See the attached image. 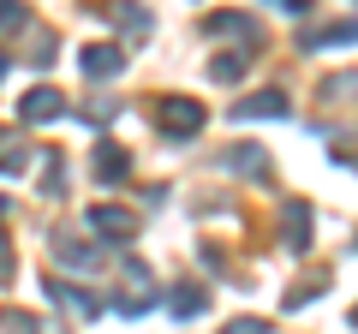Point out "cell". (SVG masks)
<instances>
[{
  "label": "cell",
  "mask_w": 358,
  "mask_h": 334,
  "mask_svg": "<svg viewBox=\"0 0 358 334\" xmlns=\"http://www.w3.org/2000/svg\"><path fill=\"white\" fill-rule=\"evenodd\" d=\"M197 126H203V108H197L192 96H167V108H162V131L167 138H192Z\"/></svg>",
  "instance_id": "6da1fadb"
},
{
  "label": "cell",
  "mask_w": 358,
  "mask_h": 334,
  "mask_svg": "<svg viewBox=\"0 0 358 334\" xmlns=\"http://www.w3.org/2000/svg\"><path fill=\"white\" fill-rule=\"evenodd\" d=\"M60 114H66L60 90H30L24 102H18V119H24V126H42V119H60Z\"/></svg>",
  "instance_id": "7a4b0ae2"
},
{
  "label": "cell",
  "mask_w": 358,
  "mask_h": 334,
  "mask_svg": "<svg viewBox=\"0 0 358 334\" xmlns=\"http://www.w3.org/2000/svg\"><path fill=\"white\" fill-rule=\"evenodd\" d=\"M78 66H84L90 78H114L120 66H126V54H120V48H108V42H96V48H84V54H78Z\"/></svg>",
  "instance_id": "3957f363"
},
{
  "label": "cell",
  "mask_w": 358,
  "mask_h": 334,
  "mask_svg": "<svg viewBox=\"0 0 358 334\" xmlns=\"http://www.w3.org/2000/svg\"><path fill=\"white\" fill-rule=\"evenodd\" d=\"M90 227H96V233H108V239H131V233H138V221H131L126 215V209H90Z\"/></svg>",
  "instance_id": "277c9868"
},
{
  "label": "cell",
  "mask_w": 358,
  "mask_h": 334,
  "mask_svg": "<svg viewBox=\"0 0 358 334\" xmlns=\"http://www.w3.org/2000/svg\"><path fill=\"white\" fill-rule=\"evenodd\" d=\"M209 36H239V42H251V48H257L263 30H257L245 13H215V18H209Z\"/></svg>",
  "instance_id": "5b68a950"
},
{
  "label": "cell",
  "mask_w": 358,
  "mask_h": 334,
  "mask_svg": "<svg viewBox=\"0 0 358 334\" xmlns=\"http://www.w3.org/2000/svg\"><path fill=\"white\" fill-rule=\"evenodd\" d=\"M281 227H287V245L305 251V245H310V209H305V203H287V209H281Z\"/></svg>",
  "instance_id": "8992f818"
},
{
  "label": "cell",
  "mask_w": 358,
  "mask_h": 334,
  "mask_svg": "<svg viewBox=\"0 0 358 334\" xmlns=\"http://www.w3.org/2000/svg\"><path fill=\"white\" fill-rule=\"evenodd\" d=\"M126 150H114V143H102V150H96V180L102 185H114V180H126Z\"/></svg>",
  "instance_id": "52a82bcc"
},
{
  "label": "cell",
  "mask_w": 358,
  "mask_h": 334,
  "mask_svg": "<svg viewBox=\"0 0 358 334\" xmlns=\"http://www.w3.org/2000/svg\"><path fill=\"white\" fill-rule=\"evenodd\" d=\"M341 42H358V18L329 24V30H317V36H305V48H341Z\"/></svg>",
  "instance_id": "ba28073f"
},
{
  "label": "cell",
  "mask_w": 358,
  "mask_h": 334,
  "mask_svg": "<svg viewBox=\"0 0 358 334\" xmlns=\"http://www.w3.org/2000/svg\"><path fill=\"white\" fill-rule=\"evenodd\" d=\"M24 167H30V143L18 150L13 131H0V173H24Z\"/></svg>",
  "instance_id": "9c48e42d"
},
{
  "label": "cell",
  "mask_w": 358,
  "mask_h": 334,
  "mask_svg": "<svg viewBox=\"0 0 358 334\" xmlns=\"http://www.w3.org/2000/svg\"><path fill=\"white\" fill-rule=\"evenodd\" d=\"M233 114H239V119H281V114H287V96H263V102H239Z\"/></svg>",
  "instance_id": "30bf717a"
},
{
  "label": "cell",
  "mask_w": 358,
  "mask_h": 334,
  "mask_svg": "<svg viewBox=\"0 0 358 334\" xmlns=\"http://www.w3.org/2000/svg\"><path fill=\"white\" fill-rule=\"evenodd\" d=\"M54 257L72 263V269H90V263H96V251H90V245H72V239H54Z\"/></svg>",
  "instance_id": "8fae6325"
},
{
  "label": "cell",
  "mask_w": 358,
  "mask_h": 334,
  "mask_svg": "<svg viewBox=\"0 0 358 334\" xmlns=\"http://www.w3.org/2000/svg\"><path fill=\"white\" fill-rule=\"evenodd\" d=\"M245 66H251V48H245V54H221V60H209V72H215L221 84H233V78H239Z\"/></svg>",
  "instance_id": "7c38bea8"
},
{
  "label": "cell",
  "mask_w": 358,
  "mask_h": 334,
  "mask_svg": "<svg viewBox=\"0 0 358 334\" xmlns=\"http://www.w3.org/2000/svg\"><path fill=\"white\" fill-rule=\"evenodd\" d=\"M227 167H233V173H257V180H263V173H268L263 150H233V155H227Z\"/></svg>",
  "instance_id": "4fadbf2b"
},
{
  "label": "cell",
  "mask_w": 358,
  "mask_h": 334,
  "mask_svg": "<svg viewBox=\"0 0 358 334\" xmlns=\"http://www.w3.org/2000/svg\"><path fill=\"white\" fill-rule=\"evenodd\" d=\"M167 305H173V317H197V310H203V286H179Z\"/></svg>",
  "instance_id": "5bb4252c"
},
{
  "label": "cell",
  "mask_w": 358,
  "mask_h": 334,
  "mask_svg": "<svg viewBox=\"0 0 358 334\" xmlns=\"http://www.w3.org/2000/svg\"><path fill=\"white\" fill-rule=\"evenodd\" d=\"M24 24V0H0V30H18Z\"/></svg>",
  "instance_id": "9a60e30c"
},
{
  "label": "cell",
  "mask_w": 358,
  "mask_h": 334,
  "mask_svg": "<svg viewBox=\"0 0 358 334\" xmlns=\"http://www.w3.org/2000/svg\"><path fill=\"white\" fill-rule=\"evenodd\" d=\"M6 269H13V245H6V233H0V281H6Z\"/></svg>",
  "instance_id": "2e32d148"
},
{
  "label": "cell",
  "mask_w": 358,
  "mask_h": 334,
  "mask_svg": "<svg viewBox=\"0 0 358 334\" xmlns=\"http://www.w3.org/2000/svg\"><path fill=\"white\" fill-rule=\"evenodd\" d=\"M227 334H268V328H263V322H251V317H245V322H233Z\"/></svg>",
  "instance_id": "e0dca14e"
},
{
  "label": "cell",
  "mask_w": 358,
  "mask_h": 334,
  "mask_svg": "<svg viewBox=\"0 0 358 334\" xmlns=\"http://www.w3.org/2000/svg\"><path fill=\"white\" fill-rule=\"evenodd\" d=\"M275 6H281V13H305L310 0H275Z\"/></svg>",
  "instance_id": "ac0fdd59"
},
{
  "label": "cell",
  "mask_w": 358,
  "mask_h": 334,
  "mask_svg": "<svg viewBox=\"0 0 358 334\" xmlns=\"http://www.w3.org/2000/svg\"><path fill=\"white\" fill-rule=\"evenodd\" d=\"M0 72H6V60H0Z\"/></svg>",
  "instance_id": "d6986e66"
},
{
  "label": "cell",
  "mask_w": 358,
  "mask_h": 334,
  "mask_svg": "<svg viewBox=\"0 0 358 334\" xmlns=\"http://www.w3.org/2000/svg\"><path fill=\"white\" fill-rule=\"evenodd\" d=\"M352 322H358V310H352Z\"/></svg>",
  "instance_id": "ffe728a7"
}]
</instances>
